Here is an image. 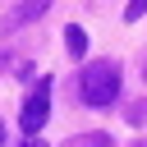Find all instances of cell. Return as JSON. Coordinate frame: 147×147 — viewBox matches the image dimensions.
<instances>
[{
	"label": "cell",
	"instance_id": "3957f363",
	"mask_svg": "<svg viewBox=\"0 0 147 147\" xmlns=\"http://www.w3.org/2000/svg\"><path fill=\"white\" fill-rule=\"evenodd\" d=\"M46 9H51V0H18V5L0 18V37H9V32H18V28H28V23H37Z\"/></svg>",
	"mask_w": 147,
	"mask_h": 147
},
{
	"label": "cell",
	"instance_id": "6da1fadb",
	"mask_svg": "<svg viewBox=\"0 0 147 147\" xmlns=\"http://www.w3.org/2000/svg\"><path fill=\"white\" fill-rule=\"evenodd\" d=\"M78 96L87 106H115L119 101V64L115 60H92L78 74Z\"/></svg>",
	"mask_w": 147,
	"mask_h": 147
},
{
	"label": "cell",
	"instance_id": "5b68a950",
	"mask_svg": "<svg viewBox=\"0 0 147 147\" xmlns=\"http://www.w3.org/2000/svg\"><path fill=\"white\" fill-rule=\"evenodd\" d=\"M69 147H115V142H110L106 133H78V138L69 142Z\"/></svg>",
	"mask_w": 147,
	"mask_h": 147
},
{
	"label": "cell",
	"instance_id": "8992f818",
	"mask_svg": "<svg viewBox=\"0 0 147 147\" xmlns=\"http://www.w3.org/2000/svg\"><path fill=\"white\" fill-rule=\"evenodd\" d=\"M147 14V0H129V9H124V23H138Z\"/></svg>",
	"mask_w": 147,
	"mask_h": 147
},
{
	"label": "cell",
	"instance_id": "ba28073f",
	"mask_svg": "<svg viewBox=\"0 0 147 147\" xmlns=\"http://www.w3.org/2000/svg\"><path fill=\"white\" fill-rule=\"evenodd\" d=\"M0 142H5V119H0Z\"/></svg>",
	"mask_w": 147,
	"mask_h": 147
},
{
	"label": "cell",
	"instance_id": "277c9868",
	"mask_svg": "<svg viewBox=\"0 0 147 147\" xmlns=\"http://www.w3.org/2000/svg\"><path fill=\"white\" fill-rule=\"evenodd\" d=\"M64 51H69L74 60H83V55H87V32H83L78 23H69V28H64Z\"/></svg>",
	"mask_w": 147,
	"mask_h": 147
},
{
	"label": "cell",
	"instance_id": "52a82bcc",
	"mask_svg": "<svg viewBox=\"0 0 147 147\" xmlns=\"http://www.w3.org/2000/svg\"><path fill=\"white\" fill-rule=\"evenodd\" d=\"M23 147H46V142H41V133H28V138H23Z\"/></svg>",
	"mask_w": 147,
	"mask_h": 147
},
{
	"label": "cell",
	"instance_id": "7a4b0ae2",
	"mask_svg": "<svg viewBox=\"0 0 147 147\" xmlns=\"http://www.w3.org/2000/svg\"><path fill=\"white\" fill-rule=\"evenodd\" d=\"M46 119H51V78H37L32 96L23 101L18 124H23V133H41V124H46Z\"/></svg>",
	"mask_w": 147,
	"mask_h": 147
}]
</instances>
